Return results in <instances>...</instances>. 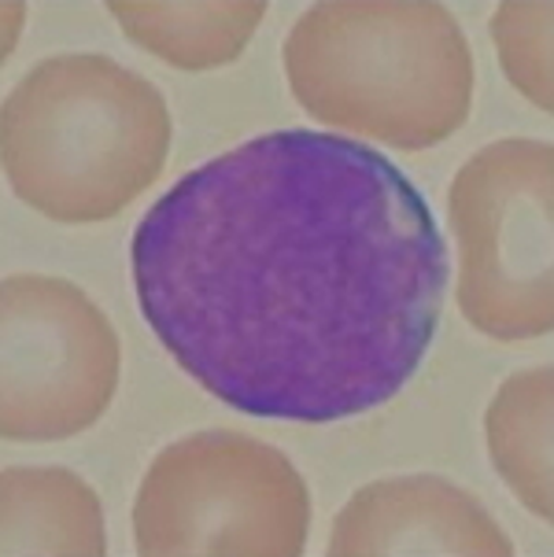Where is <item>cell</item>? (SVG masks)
Instances as JSON below:
<instances>
[{
	"label": "cell",
	"mask_w": 554,
	"mask_h": 557,
	"mask_svg": "<svg viewBox=\"0 0 554 557\" xmlns=\"http://www.w3.org/2000/svg\"><path fill=\"white\" fill-rule=\"evenodd\" d=\"M23 12H26L23 4H4V15H8V49H4V55H12V49H15V26L23 23Z\"/></svg>",
	"instance_id": "7c38bea8"
},
{
	"label": "cell",
	"mask_w": 554,
	"mask_h": 557,
	"mask_svg": "<svg viewBox=\"0 0 554 557\" xmlns=\"http://www.w3.org/2000/svg\"><path fill=\"white\" fill-rule=\"evenodd\" d=\"M554 366H529L506 376L484 410V443L495 473L529 513L554 524Z\"/></svg>",
	"instance_id": "30bf717a"
},
{
	"label": "cell",
	"mask_w": 554,
	"mask_h": 557,
	"mask_svg": "<svg viewBox=\"0 0 554 557\" xmlns=\"http://www.w3.org/2000/svg\"><path fill=\"white\" fill-rule=\"evenodd\" d=\"M122 34L177 71H214L241 60L256 37L262 0H111Z\"/></svg>",
	"instance_id": "9c48e42d"
},
{
	"label": "cell",
	"mask_w": 554,
	"mask_h": 557,
	"mask_svg": "<svg viewBox=\"0 0 554 557\" xmlns=\"http://www.w3.org/2000/svg\"><path fill=\"white\" fill-rule=\"evenodd\" d=\"M330 557H514V543L469 491L444 476H389L336 513Z\"/></svg>",
	"instance_id": "52a82bcc"
},
{
	"label": "cell",
	"mask_w": 554,
	"mask_h": 557,
	"mask_svg": "<svg viewBox=\"0 0 554 557\" xmlns=\"http://www.w3.org/2000/svg\"><path fill=\"white\" fill-rule=\"evenodd\" d=\"M307 532L299 469L244 432H193L163 447L134 498L140 557H296Z\"/></svg>",
	"instance_id": "277c9868"
},
{
	"label": "cell",
	"mask_w": 554,
	"mask_h": 557,
	"mask_svg": "<svg viewBox=\"0 0 554 557\" xmlns=\"http://www.w3.org/2000/svg\"><path fill=\"white\" fill-rule=\"evenodd\" d=\"M4 177L37 214L93 225L148 193L171 152V111L148 78L100 52L41 60L4 97Z\"/></svg>",
	"instance_id": "3957f363"
},
{
	"label": "cell",
	"mask_w": 554,
	"mask_h": 557,
	"mask_svg": "<svg viewBox=\"0 0 554 557\" xmlns=\"http://www.w3.org/2000/svg\"><path fill=\"white\" fill-rule=\"evenodd\" d=\"M551 0H503L492 15V41L503 74L543 115L554 111V67H551Z\"/></svg>",
	"instance_id": "8fae6325"
},
{
	"label": "cell",
	"mask_w": 554,
	"mask_h": 557,
	"mask_svg": "<svg viewBox=\"0 0 554 557\" xmlns=\"http://www.w3.org/2000/svg\"><path fill=\"white\" fill-rule=\"evenodd\" d=\"M130 270L152 336L204 392L293 424L396 399L451 281L415 182L366 140L315 129L185 170L137 222Z\"/></svg>",
	"instance_id": "6da1fadb"
},
{
	"label": "cell",
	"mask_w": 554,
	"mask_h": 557,
	"mask_svg": "<svg viewBox=\"0 0 554 557\" xmlns=\"http://www.w3.org/2000/svg\"><path fill=\"white\" fill-rule=\"evenodd\" d=\"M0 436L52 443L93 429L119 388L122 351L108 314L78 285L41 273L4 277Z\"/></svg>",
	"instance_id": "8992f818"
},
{
	"label": "cell",
	"mask_w": 554,
	"mask_h": 557,
	"mask_svg": "<svg viewBox=\"0 0 554 557\" xmlns=\"http://www.w3.org/2000/svg\"><path fill=\"white\" fill-rule=\"evenodd\" d=\"M299 108L330 129L426 152L463 129L473 52L433 0H322L281 49Z\"/></svg>",
	"instance_id": "7a4b0ae2"
},
{
	"label": "cell",
	"mask_w": 554,
	"mask_h": 557,
	"mask_svg": "<svg viewBox=\"0 0 554 557\" xmlns=\"http://www.w3.org/2000/svg\"><path fill=\"white\" fill-rule=\"evenodd\" d=\"M458 310L488 339H537L554 329V148L503 137L451 182Z\"/></svg>",
	"instance_id": "5b68a950"
},
{
	"label": "cell",
	"mask_w": 554,
	"mask_h": 557,
	"mask_svg": "<svg viewBox=\"0 0 554 557\" xmlns=\"http://www.w3.org/2000/svg\"><path fill=\"white\" fill-rule=\"evenodd\" d=\"M4 495V557H104V506L86 480L60 466H8Z\"/></svg>",
	"instance_id": "ba28073f"
}]
</instances>
